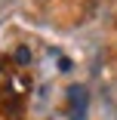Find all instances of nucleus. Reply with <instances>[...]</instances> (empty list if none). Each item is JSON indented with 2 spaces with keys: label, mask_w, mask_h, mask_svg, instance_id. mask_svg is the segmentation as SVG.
Returning a JSON list of instances; mask_svg holds the SVG:
<instances>
[{
  "label": "nucleus",
  "mask_w": 117,
  "mask_h": 120,
  "mask_svg": "<svg viewBox=\"0 0 117 120\" xmlns=\"http://www.w3.org/2000/svg\"><path fill=\"white\" fill-rule=\"evenodd\" d=\"M15 59H19V65H28V59H31V52L25 49V46H19V49H15Z\"/></svg>",
  "instance_id": "f03ea898"
},
{
  "label": "nucleus",
  "mask_w": 117,
  "mask_h": 120,
  "mask_svg": "<svg viewBox=\"0 0 117 120\" xmlns=\"http://www.w3.org/2000/svg\"><path fill=\"white\" fill-rule=\"evenodd\" d=\"M86 105H89L86 86H80V83L68 86V111H71V120H86Z\"/></svg>",
  "instance_id": "f257e3e1"
},
{
  "label": "nucleus",
  "mask_w": 117,
  "mask_h": 120,
  "mask_svg": "<svg viewBox=\"0 0 117 120\" xmlns=\"http://www.w3.org/2000/svg\"><path fill=\"white\" fill-rule=\"evenodd\" d=\"M59 68H62V71H71V59L62 56V59H59Z\"/></svg>",
  "instance_id": "7ed1b4c3"
}]
</instances>
